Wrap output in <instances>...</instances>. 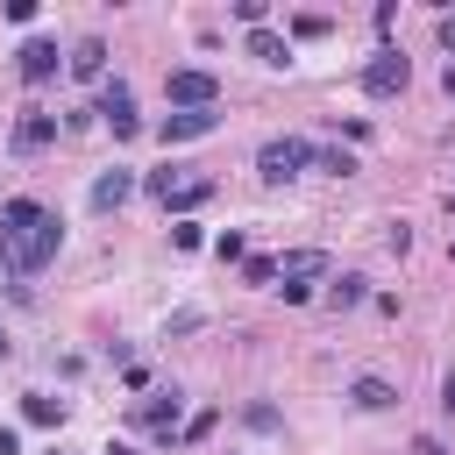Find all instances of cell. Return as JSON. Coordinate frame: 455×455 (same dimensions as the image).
Segmentation results:
<instances>
[{"label": "cell", "mask_w": 455, "mask_h": 455, "mask_svg": "<svg viewBox=\"0 0 455 455\" xmlns=\"http://www.w3.org/2000/svg\"><path fill=\"white\" fill-rule=\"evenodd\" d=\"M57 249H64V220L43 199H0V263L7 270L36 277Z\"/></svg>", "instance_id": "cell-1"}, {"label": "cell", "mask_w": 455, "mask_h": 455, "mask_svg": "<svg viewBox=\"0 0 455 455\" xmlns=\"http://www.w3.org/2000/svg\"><path fill=\"white\" fill-rule=\"evenodd\" d=\"M149 199H156L164 213L192 220V206L213 199V178H199V171H185V164H164V171H149Z\"/></svg>", "instance_id": "cell-2"}, {"label": "cell", "mask_w": 455, "mask_h": 455, "mask_svg": "<svg viewBox=\"0 0 455 455\" xmlns=\"http://www.w3.org/2000/svg\"><path fill=\"white\" fill-rule=\"evenodd\" d=\"M306 164H313V142H306V135H270V142L256 149V171H263L270 185H284V178H299Z\"/></svg>", "instance_id": "cell-3"}, {"label": "cell", "mask_w": 455, "mask_h": 455, "mask_svg": "<svg viewBox=\"0 0 455 455\" xmlns=\"http://www.w3.org/2000/svg\"><path fill=\"white\" fill-rule=\"evenodd\" d=\"M164 100H171V114H178V107H220V78L199 71V64H178V71L164 78Z\"/></svg>", "instance_id": "cell-4"}, {"label": "cell", "mask_w": 455, "mask_h": 455, "mask_svg": "<svg viewBox=\"0 0 455 455\" xmlns=\"http://www.w3.org/2000/svg\"><path fill=\"white\" fill-rule=\"evenodd\" d=\"M213 128H220V107H178V114L156 121V142L178 149V142H199V135H213Z\"/></svg>", "instance_id": "cell-5"}, {"label": "cell", "mask_w": 455, "mask_h": 455, "mask_svg": "<svg viewBox=\"0 0 455 455\" xmlns=\"http://www.w3.org/2000/svg\"><path fill=\"white\" fill-rule=\"evenodd\" d=\"M405 78H412V64H405L391 43H384V50L363 64V92H370V100H391V92H405Z\"/></svg>", "instance_id": "cell-6"}, {"label": "cell", "mask_w": 455, "mask_h": 455, "mask_svg": "<svg viewBox=\"0 0 455 455\" xmlns=\"http://www.w3.org/2000/svg\"><path fill=\"white\" fill-rule=\"evenodd\" d=\"M57 64H64V50H57L50 36H28V43L14 50V71H21V85H50V78H57Z\"/></svg>", "instance_id": "cell-7"}, {"label": "cell", "mask_w": 455, "mask_h": 455, "mask_svg": "<svg viewBox=\"0 0 455 455\" xmlns=\"http://www.w3.org/2000/svg\"><path fill=\"white\" fill-rule=\"evenodd\" d=\"M100 114H107V128L128 142L142 121H135V92H128V78H100Z\"/></svg>", "instance_id": "cell-8"}, {"label": "cell", "mask_w": 455, "mask_h": 455, "mask_svg": "<svg viewBox=\"0 0 455 455\" xmlns=\"http://www.w3.org/2000/svg\"><path fill=\"white\" fill-rule=\"evenodd\" d=\"M128 199H135V171H128V164H114V171L92 178V213H121Z\"/></svg>", "instance_id": "cell-9"}, {"label": "cell", "mask_w": 455, "mask_h": 455, "mask_svg": "<svg viewBox=\"0 0 455 455\" xmlns=\"http://www.w3.org/2000/svg\"><path fill=\"white\" fill-rule=\"evenodd\" d=\"M178 405H185L178 391H156V398H142V405H135V427H149L156 441H178Z\"/></svg>", "instance_id": "cell-10"}, {"label": "cell", "mask_w": 455, "mask_h": 455, "mask_svg": "<svg viewBox=\"0 0 455 455\" xmlns=\"http://www.w3.org/2000/svg\"><path fill=\"white\" fill-rule=\"evenodd\" d=\"M64 71H71L78 85H100V78H107V43H100V36H85V43H71V57H64Z\"/></svg>", "instance_id": "cell-11"}, {"label": "cell", "mask_w": 455, "mask_h": 455, "mask_svg": "<svg viewBox=\"0 0 455 455\" xmlns=\"http://www.w3.org/2000/svg\"><path fill=\"white\" fill-rule=\"evenodd\" d=\"M50 142H57V114L28 107V114L14 121V149H21V156H36V149H50Z\"/></svg>", "instance_id": "cell-12"}, {"label": "cell", "mask_w": 455, "mask_h": 455, "mask_svg": "<svg viewBox=\"0 0 455 455\" xmlns=\"http://www.w3.org/2000/svg\"><path fill=\"white\" fill-rule=\"evenodd\" d=\"M277 277H284V284L327 277V249H284V256H277Z\"/></svg>", "instance_id": "cell-13"}, {"label": "cell", "mask_w": 455, "mask_h": 455, "mask_svg": "<svg viewBox=\"0 0 455 455\" xmlns=\"http://www.w3.org/2000/svg\"><path fill=\"white\" fill-rule=\"evenodd\" d=\"M249 57L277 71V64H291V43H284V36H270V28H249Z\"/></svg>", "instance_id": "cell-14"}, {"label": "cell", "mask_w": 455, "mask_h": 455, "mask_svg": "<svg viewBox=\"0 0 455 455\" xmlns=\"http://www.w3.org/2000/svg\"><path fill=\"white\" fill-rule=\"evenodd\" d=\"M348 398H355L363 412H384V405H398V391H391L384 377H355V384H348Z\"/></svg>", "instance_id": "cell-15"}, {"label": "cell", "mask_w": 455, "mask_h": 455, "mask_svg": "<svg viewBox=\"0 0 455 455\" xmlns=\"http://www.w3.org/2000/svg\"><path fill=\"white\" fill-rule=\"evenodd\" d=\"M21 419H28V427H64V398L28 391V398H21Z\"/></svg>", "instance_id": "cell-16"}, {"label": "cell", "mask_w": 455, "mask_h": 455, "mask_svg": "<svg viewBox=\"0 0 455 455\" xmlns=\"http://www.w3.org/2000/svg\"><path fill=\"white\" fill-rule=\"evenodd\" d=\"M213 256H220V263H249V242L228 228V235H213Z\"/></svg>", "instance_id": "cell-17"}, {"label": "cell", "mask_w": 455, "mask_h": 455, "mask_svg": "<svg viewBox=\"0 0 455 455\" xmlns=\"http://www.w3.org/2000/svg\"><path fill=\"white\" fill-rule=\"evenodd\" d=\"M370 299V277H334V306H363Z\"/></svg>", "instance_id": "cell-18"}, {"label": "cell", "mask_w": 455, "mask_h": 455, "mask_svg": "<svg viewBox=\"0 0 455 455\" xmlns=\"http://www.w3.org/2000/svg\"><path fill=\"white\" fill-rule=\"evenodd\" d=\"M313 164H320V171H334V178H348V171H355V156H348V149H313Z\"/></svg>", "instance_id": "cell-19"}, {"label": "cell", "mask_w": 455, "mask_h": 455, "mask_svg": "<svg viewBox=\"0 0 455 455\" xmlns=\"http://www.w3.org/2000/svg\"><path fill=\"white\" fill-rule=\"evenodd\" d=\"M171 242H178V249H206V228H199V220H171Z\"/></svg>", "instance_id": "cell-20"}, {"label": "cell", "mask_w": 455, "mask_h": 455, "mask_svg": "<svg viewBox=\"0 0 455 455\" xmlns=\"http://www.w3.org/2000/svg\"><path fill=\"white\" fill-rule=\"evenodd\" d=\"M270 277H277V256H249L242 263V284H270Z\"/></svg>", "instance_id": "cell-21"}, {"label": "cell", "mask_w": 455, "mask_h": 455, "mask_svg": "<svg viewBox=\"0 0 455 455\" xmlns=\"http://www.w3.org/2000/svg\"><path fill=\"white\" fill-rule=\"evenodd\" d=\"M263 14H270L263 0H235V21H242V28H263Z\"/></svg>", "instance_id": "cell-22"}, {"label": "cell", "mask_w": 455, "mask_h": 455, "mask_svg": "<svg viewBox=\"0 0 455 455\" xmlns=\"http://www.w3.org/2000/svg\"><path fill=\"white\" fill-rule=\"evenodd\" d=\"M242 419H249V427H256V434H277V405H249V412H242Z\"/></svg>", "instance_id": "cell-23"}, {"label": "cell", "mask_w": 455, "mask_h": 455, "mask_svg": "<svg viewBox=\"0 0 455 455\" xmlns=\"http://www.w3.org/2000/svg\"><path fill=\"white\" fill-rule=\"evenodd\" d=\"M327 28H334L327 14H299V21H291V36H327Z\"/></svg>", "instance_id": "cell-24"}, {"label": "cell", "mask_w": 455, "mask_h": 455, "mask_svg": "<svg viewBox=\"0 0 455 455\" xmlns=\"http://www.w3.org/2000/svg\"><path fill=\"white\" fill-rule=\"evenodd\" d=\"M0 455H21V434L14 427H0Z\"/></svg>", "instance_id": "cell-25"}, {"label": "cell", "mask_w": 455, "mask_h": 455, "mask_svg": "<svg viewBox=\"0 0 455 455\" xmlns=\"http://www.w3.org/2000/svg\"><path fill=\"white\" fill-rule=\"evenodd\" d=\"M412 455H448V448H441L434 434H419V441H412Z\"/></svg>", "instance_id": "cell-26"}, {"label": "cell", "mask_w": 455, "mask_h": 455, "mask_svg": "<svg viewBox=\"0 0 455 455\" xmlns=\"http://www.w3.org/2000/svg\"><path fill=\"white\" fill-rule=\"evenodd\" d=\"M441 405H448V412H455V370H448V377H441Z\"/></svg>", "instance_id": "cell-27"}, {"label": "cell", "mask_w": 455, "mask_h": 455, "mask_svg": "<svg viewBox=\"0 0 455 455\" xmlns=\"http://www.w3.org/2000/svg\"><path fill=\"white\" fill-rule=\"evenodd\" d=\"M441 43H448V50H455V14H441Z\"/></svg>", "instance_id": "cell-28"}, {"label": "cell", "mask_w": 455, "mask_h": 455, "mask_svg": "<svg viewBox=\"0 0 455 455\" xmlns=\"http://www.w3.org/2000/svg\"><path fill=\"white\" fill-rule=\"evenodd\" d=\"M441 85H448V100H455V64H448V71H441Z\"/></svg>", "instance_id": "cell-29"}, {"label": "cell", "mask_w": 455, "mask_h": 455, "mask_svg": "<svg viewBox=\"0 0 455 455\" xmlns=\"http://www.w3.org/2000/svg\"><path fill=\"white\" fill-rule=\"evenodd\" d=\"M50 455H57V448H50Z\"/></svg>", "instance_id": "cell-30"}, {"label": "cell", "mask_w": 455, "mask_h": 455, "mask_svg": "<svg viewBox=\"0 0 455 455\" xmlns=\"http://www.w3.org/2000/svg\"><path fill=\"white\" fill-rule=\"evenodd\" d=\"M0 270H7V263H0Z\"/></svg>", "instance_id": "cell-31"}]
</instances>
